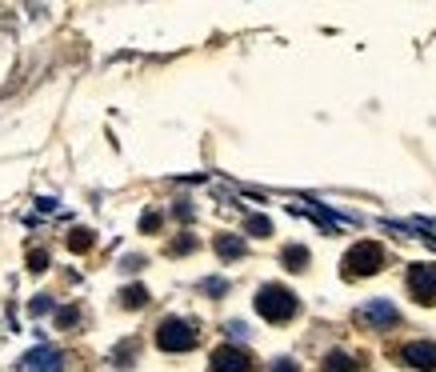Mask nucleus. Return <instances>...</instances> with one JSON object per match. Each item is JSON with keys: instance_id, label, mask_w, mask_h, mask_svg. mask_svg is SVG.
<instances>
[{"instance_id": "f257e3e1", "label": "nucleus", "mask_w": 436, "mask_h": 372, "mask_svg": "<svg viewBox=\"0 0 436 372\" xmlns=\"http://www.w3.org/2000/svg\"><path fill=\"white\" fill-rule=\"evenodd\" d=\"M256 312H260L268 325H284V321L297 312V297H292L288 288H280V284H264V288L256 292Z\"/></svg>"}, {"instance_id": "f03ea898", "label": "nucleus", "mask_w": 436, "mask_h": 372, "mask_svg": "<svg viewBox=\"0 0 436 372\" xmlns=\"http://www.w3.org/2000/svg\"><path fill=\"white\" fill-rule=\"evenodd\" d=\"M380 264H385V248H380V244H372V240H365V244L348 248V256H345V277H372Z\"/></svg>"}, {"instance_id": "7ed1b4c3", "label": "nucleus", "mask_w": 436, "mask_h": 372, "mask_svg": "<svg viewBox=\"0 0 436 372\" xmlns=\"http://www.w3.org/2000/svg\"><path fill=\"white\" fill-rule=\"evenodd\" d=\"M157 345H161L164 352H184L196 345V328L184 325V321H164L161 328H157Z\"/></svg>"}, {"instance_id": "20e7f679", "label": "nucleus", "mask_w": 436, "mask_h": 372, "mask_svg": "<svg viewBox=\"0 0 436 372\" xmlns=\"http://www.w3.org/2000/svg\"><path fill=\"white\" fill-rule=\"evenodd\" d=\"M409 292L416 301H436V264H416L409 268Z\"/></svg>"}, {"instance_id": "39448f33", "label": "nucleus", "mask_w": 436, "mask_h": 372, "mask_svg": "<svg viewBox=\"0 0 436 372\" xmlns=\"http://www.w3.org/2000/svg\"><path fill=\"white\" fill-rule=\"evenodd\" d=\"M249 369H253V360H249V352L244 349L225 345V349L212 352V372H249Z\"/></svg>"}, {"instance_id": "423d86ee", "label": "nucleus", "mask_w": 436, "mask_h": 372, "mask_svg": "<svg viewBox=\"0 0 436 372\" xmlns=\"http://www.w3.org/2000/svg\"><path fill=\"white\" fill-rule=\"evenodd\" d=\"M400 360L413 364V369H433L436 372V345H428V340L404 345V349H400Z\"/></svg>"}, {"instance_id": "0eeeda50", "label": "nucleus", "mask_w": 436, "mask_h": 372, "mask_svg": "<svg viewBox=\"0 0 436 372\" xmlns=\"http://www.w3.org/2000/svg\"><path fill=\"white\" fill-rule=\"evenodd\" d=\"M360 321H372V328H392L400 321V312H396L389 301H372V304L360 308Z\"/></svg>"}, {"instance_id": "6e6552de", "label": "nucleus", "mask_w": 436, "mask_h": 372, "mask_svg": "<svg viewBox=\"0 0 436 372\" xmlns=\"http://www.w3.org/2000/svg\"><path fill=\"white\" fill-rule=\"evenodd\" d=\"M32 372H60V352L56 349H36L28 352V360H24Z\"/></svg>"}, {"instance_id": "1a4fd4ad", "label": "nucleus", "mask_w": 436, "mask_h": 372, "mask_svg": "<svg viewBox=\"0 0 436 372\" xmlns=\"http://www.w3.org/2000/svg\"><path fill=\"white\" fill-rule=\"evenodd\" d=\"M321 372H360V364H356L348 352H328V360H324Z\"/></svg>"}, {"instance_id": "9d476101", "label": "nucleus", "mask_w": 436, "mask_h": 372, "mask_svg": "<svg viewBox=\"0 0 436 372\" xmlns=\"http://www.w3.org/2000/svg\"><path fill=\"white\" fill-rule=\"evenodd\" d=\"M120 304H124V308H144V304H148V292H144L140 284H133V288H124Z\"/></svg>"}, {"instance_id": "9b49d317", "label": "nucleus", "mask_w": 436, "mask_h": 372, "mask_svg": "<svg viewBox=\"0 0 436 372\" xmlns=\"http://www.w3.org/2000/svg\"><path fill=\"white\" fill-rule=\"evenodd\" d=\"M304 264H308V253L300 244H288L284 248V268H304Z\"/></svg>"}, {"instance_id": "f8f14e48", "label": "nucleus", "mask_w": 436, "mask_h": 372, "mask_svg": "<svg viewBox=\"0 0 436 372\" xmlns=\"http://www.w3.org/2000/svg\"><path fill=\"white\" fill-rule=\"evenodd\" d=\"M216 248H220V256H240V253H244V244H240L236 236H220V240H216Z\"/></svg>"}, {"instance_id": "ddd939ff", "label": "nucleus", "mask_w": 436, "mask_h": 372, "mask_svg": "<svg viewBox=\"0 0 436 372\" xmlns=\"http://www.w3.org/2000/svg\"><path fill=\"white\" fill-rule=\"evenodd\" d=\"M92 244V233H72L69 236V248H76V253H80V248H89Z\"/></svg>"}, {"instance_id": "4468645a", "label": "nucleus", "mask_w": 436, "mask_h": 372, "mask_svg": "<svg viewBox=\"0 0 436 372\" xmlns=\"http://www.w3.org/2000/svg\"><path fill=\"white\" fill-rule=\"evenodd\" d=\"M45 264H48L45 253H32V260H28V268H32V272H45Z\"/></svg>"}, {"instance_id": "2eb2a0df", "label": "nucleus", "mask_w": 436, "mask_h": 372, "mask_svg": "<svg viewBox=\"0 0 436 372\" xmlns=\"http://www.w3.org/2000/svg\"><path fill=\"white\" fill-rule=\"evenodd\" d=\"M76 316H80V312H76V308H65V312H60V316H56V321H60V328H72V321H76Z\"/></svg>"}, {"instance_id": "dca6fc26", "label": "nucleus", "mask_w": 436, "mask_h": 372, "mask_svg": "<svg viewBox=\"0 0 436 372\" xmlns=\"http://www.w3.org/2000/svg\"><path fill=\"white\" fill-rule=\"evenodd\" d=\"M273 372H297V364H292V360H276Z\"/></svg>"}]
</instances>
